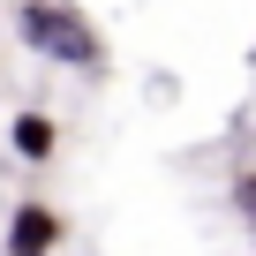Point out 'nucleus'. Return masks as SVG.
Wrapping results in <instances>:
<instances>
[{
	"mask_svg": "<svg viewBox=\"0 0 256 256\" xmlns=\"http://www.w3.org/2000/svg\"><path fill=\"white\" fill-rule=\"evenodd\" d=\"M16 38L53 68H76V76L106 68V38L90 30V16L76 0H16Z\"/></svg>",
	"mask_w": 256,
	"mask_h": 256,
	"instance_id": "obj_1",
	"label": "nucleus"
},
{
	"mask_svg": "<svg viewBox=\"0 0 256 256\" xmlns=\"http://www.w3.org/2000/svg\"><path fill=\"white\" fill-rule=\"evenodd\" d=\"M60 241H68V218H60L53 204L23 196V204L8 211V256H53Z\"/></svg>",
	"mask_w": 256,
	"mask_h": 256,
	"instance_id": "obj_2",
	"label": "nucleus"
},
{
	"mask_svg": "<svg viewBox=\"0 0 256 256\" xmlns=\"http://www.w3.org/2000/svg\"><path fill=\"white\" fill-rule=\"evenodd\" d=\"M8 151H16L23 166H53V151H60V120H53L46 106H23V113L8 120Z\"/></svg>",
	"mask_w": 256,
	"mask_h": 256,
	"instance_id": "obj_3",
	"label": "nucleus"
},
{
	"mask_svg": "<svg viewBox=\"0 0 256 256\" xmlns=\"http://www.w3.org/2000/svg\"><path fill=\"white\" fill-rule=\"evenodd\" d=\"M234 211H241V226H248V241H256V166L234 174Z\"/></svg>",
	"mask_w": 256,
	"mask_h": 256,
	"instance_id": "obj_4",
	"label": "nucleus"
},
{
	"mask_svg": "<svg viewBox=\"0 0 256 256\" xmlns=\"http://www.w3.org/2000/svg\"><path fill=\"white\" fill-rule=\"evenodd\" d=\"M0 76H8V60H0Z\"/></svg>",
	"mask_w": 256,
	"mask_h": 256,
	"instance_id": "obj_5",
	"label": "nucleus"
}]
</instances>
